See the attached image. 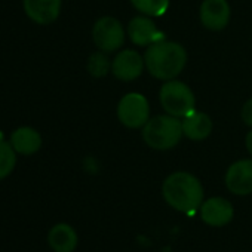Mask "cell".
I'll return each instance as SVG.
<instances>
[{
  "label": "cell",
  "mask_w": 252,
  "mask_h": 252,
  "mask_svg": "<svg viewBox=\"0 0 252 252\" xmlns=\"http://www.w3.org/2000/svg\"><path fill=\"white\" fill-rule=\"evenodd\" d=\"M165 202L184 214H193L203 203L205 191L197 177L190 172L178 171L166 177L162 186Z\"/></svg>",
  "instance_id": "6da1fadb"
},
{
  "label": "cell",
  "mask_w": 252,
  "mask_h": 252,
  "mask_svg": "<svg viewBox=\"0 0 252 252\" xmlns=\"http://www.w3.org/2000/svg\"><path fill=\"white\" fill-rule=\"evenodd\" d=\"M147 71L159 80H172L183 73L187 64V51L171 40H159L147 46L144 54Z\"/></svg>",
  "instance_id": "7a4b0ae2"
},
{
  "label": "cell",
  "mask_w": 252,
  "mask_h": 252,
  "mask_svg": "<svg viewBox=\"0 0 252 252\" xmlns=\"http://www.w3.org/2000/svg\"><path fill=\"white\" fill-rule=\"evenodd\" d=\"M141 137L144 143L155 150L166 152L180 144L183 134L181 120L171 114H159L150 117L141 128Z\"/></svg>",
  "instance_id": "3957f363"
},
{
  "label": "cell",
  "mask_w": 252,
  "mask_h": 252,
  "mask_svg": "<svg viewBox=\"0 0 252 252\" xmlns=\"http://www.w3.org/2000/svg\"><path fill=\"white\" fill-rule=\"evenodd\" d=\"M159 99L166 114L184 119L196 110V96L189 85L181 80H166L159 91Z\"/></svg>",
  "instance_id": "277c9868"
},
{
  "label": "cell",
  "mask_w": 252,
  "mask_h": 252,
  "mask_svg": "<svg viewBox=\"0 0 252 252\" xmlns=\"http://www.w3.org/2000/svg\"><path fill=\"white\" fill-rule=\"evenodd\" d=\"M117 119L129 129H140L150 119V102L140 92H129L117 104Z\"/></svg>",
  "instance_id": "5b68a950"
},
{
  "label": "cell",
  "mask_w": 252,
  "mask_h": 252,
  "mask_svg": "<svg viewBox=\"0 0 252 252\" xmlns=\"http://www.w3.org/2000/svg\"><path fill=\"white\" fill-rule=\"evenodd\" d=\"M125 29L114 17H101L92 27V40L95 46L105 54L120 49L125 43Z\"/></svg>",
  "instance_id": "8992f818"
},
{
  "label": "cell",
  "mask_w": 252,
  "mask_h": 252,
  "mask_svg": "<svg viewBox=\"0 0 252 252\" xmlns=\"http://www.w3.org/2000/svg\"><path fill=\"white\" fill-rule=\"evenodd\" d=\"M144 57L135 49H123L111 61V73L122 82H132L144 71Z\"/></svg>",
  "instance_id": "52a82bcc"
},
{
  "label": "cell",
  "mask_w": 252,
  "mask_h": 252,
  "mask_svg": "<svg viewBox=\"0 0 252 252\" xmlns=\"http://www.w3.org/2000/svg\"><path fill=\"white\" fill-rule=\"evenodd\" d=\"M225 187L237 196L252 193V159H240L231 163L225 172Z\"/></svg>",
  "instance_id": "ba28073f"
},
{
  "label": "cell",
  "mask_w": 252,
  "mask_h": 252,
  "mask_svg": "<svg viewBox=\"0 0 252 252\" xmlns=\"http://www.w3.org/2000/svg\"><path fill=\"white\" fill-rule=\"evenodd\" d=\"M230 15L231 11L227 0H203L199 9L202 26L211 32L224 30L230 23Z\"/></svg>",
  "instance_id": "9c48e42d"
},
{
  "label": "cell",
  "mask_w": 252,
  "mask_h": 252,
  "mask_svg": "<svg viewBox=\"0 0 252 252\" xmlns=\"http://www.w3.org/2000/svg\"><path fill=\"white\" fill-rule=\"evenodd\" d=\"M128 37L137 46H150L159 40H163V33L156 27L152 17L147 15H137L128 24Z\"/></svg>",
  "instance_id": "30bf717a"
},
{
  "label": "cell",
  "mask_w": 252,
  "mask_h": 252,
  "mask_svg": "<svg viewBox=\"0 0 252 252\" xmlns=\"http://www.w3.org/2000/svg\"><path fill=\"white\" fill-rule=\"evenodd\" d=\"M200 218L205 224L212 227H222L227 225L234 215V209L230 200L224 197H209L203 200L199 208Z\"/></svg>",
  "instance_id": "8fae6325"
},
{
  "label": "cell",
  "mask_w": 252,
  "mask_h": 252,
  "mask_svg": "<svg viewBox=\"0 0 252 252\" xmlns=\"http://www.w3.org/2000/svg\"><path fill=\"white\" fill-rule=\"evenodd\" d=\"M26 15L39 26H48L58 20L63 0H23Z\"/></svg>",
  "instance_id": "7c38bea8"
},
{
  "label": "cell",
  "mask_w": 252,
  "mask_h": 252,
  "mask_svg": "<svg viewBox=\"0 0 252 252\" xmlns=\"http://www.w3.org/2000/svg\"><path fill=\"white\" fill-rule=\"evenodd\" d=\"M9 143L18 155L32 156L42 149L43 140L40 132L32 126H20L11 134Z\"/></svg>",
  "instance_id": "4fadbf2b"
},
{
  "label": "cell",
  "mask_w": 252,
  "mask_h": 252,
  "mask_svg": "<svg viewBox=\"0 0 252 252\" xmlns=\"http://www.w3.org/2000/svg\"><path fill=\"white\" fill-rule=\"evenodd\" d=\"M48 245L54 252H74L79 245L77 231L67 222H58L48 231Z\"/></svg>",
  "instance_id": "5bb4252c"
},
{
  "label": "cell",
  "mask_w": 252,
  "mask_h": 252,
  "mask_svg": "<svg viewBox=\"0 0 252 252\" xmlns=\"http://www.w3.org/2000/svg\"><path fill=\"white\" fill-rule=\"evenodd\" d=\"M181 126L184 137L191 141H203L211 135L214 123L206 113L194 110L193 113L181 119Z\"/></svg>",
  "instance_id": "9a60e30c"
},
{
  "label": "cell",
  "mask_w": 252,
  "mask_h": 252,
  "mask_svg": "<svg viewBox=\"0 0 252 252\" xmlns=\"http://www.w3.org/2000/svg\"><path fill=\"white\" fill-rule=\"evenodd\" d=\"M18 153L14 150L9 141L0 140V181L6 180L17 166Z\"/></svg>",
  "instance_id": "2e32d148"
},
{
  "label": "cell",
  "mask_w": 252,
  "mask_h": 252,
  "mask_svg": "<svg viewBox=\"0 0 252 252\" xmlns=\"http://www.w3.org/2000/svg\"><path fill=\"white\" fill-rule=\"evenodd\" d=\"M131 5L143 15L163 17L169 9V0H131Z\"/></svg>",
  "instance_id": "e0dca14e"
},
{
  "label": "cell",
  "mask_w": 252,
  "mask_h": 252,
  "mask_svg": "<svg viewBox=\"0 0 252 252\" xmlns=\"http://www.w3.org/2000/svg\"><path fill=\"white\" fill-rule=\"evenodd\" d=\"M108 70H111V63L105 57V52L99 51L89 57L88 60V71L94 77H104Z\"/></svg>",
  "instance_id": "ac0fdd59"
},
{
  "label": "cell",
  "mask_w": 252,
  "mask_h": 252,
  "mask_svg": "<svg viewBox=\"0 0 252 252\" xmlns=\"http://www.w3.org/2000/svg\"><path fill=\"white\" fill-rule=\"evenodd\" d=\"M240 117L243 120V123L249 128H252V98H249L243 107H242V111H240Z\"/></svg>",
  "instance_id": "d6986e66"
},
{
  "label": "cell",
  "mask_w": 252,
  "mask_h": 252,
  "mask_svg": "<svg viewBox=\"0 0 252 252\" xmlns=\"http://www.w3.org/2000/svg\"><path fill=\"white\" fill-rule=\"evenodd\" d=\"M245 146H246V150H248V153L252 156V128H251V131L246 134V137H245Z\"/></svg>",
  "instance_id": "ffe728a7"
}]
</instances>
